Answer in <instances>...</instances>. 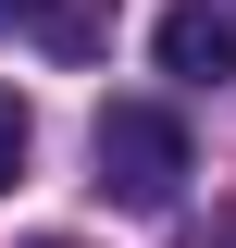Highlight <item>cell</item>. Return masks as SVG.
I'll return each mask as SVG.
<instances>
[{
	"instance_id": "6da1fadb",
	"label": "cell",
	"mask_w": 236,
	"mask_h": 248,
	"mask_svg": "<svg viewBox=\"0 0 236 248\" xmlns=\"http://www.w3.org/2000/svg\"><path fill=\"white\" fill-rule=\"evenodd\" d=\"M87 161H100V199L174 211V186H186V124L162 112V99H112V112L87 124Z\"/></svg>"
},
{
	"instance_id": "5b68a950",
	"label": "cell",
	"mask_w": 236,
	"mask_h": 248,
	"mask_svg": "<svg viewBox=\"0 0 236 248\" xmlns=\"http://www.w3.org/2000/svg\"><path fill=\"white\" fill-rule=\"evenodd\" d=\"M37 248H75V236H37Z\"/></svg>"
},
{
	"instance_id": "8992f818",
	"label": "cell",
	"mask_w": 236,
	"mask_h": 248,
	"mask_svg": "<svg viewBox=\"0 0 236 248\" xmlns=\"http://www.w3.org/2000/svg\"><path fill=\"white\" fill-rule=\"evenodd\" d=\"M224 248H236V211H224Z\"/></svg>"
},
{
	"instance_id": "7a4b0ae2",
	"label": "cell",
	"mask_w": 236,
	"mask_h": 248,
	"mask_svg": "<svg viewBox=\"0 0 236 248\" xmlns=\"http://www.w3.org/2000/svg\"><path fill=\"white\" fill-rule=\"evenodd\" d=\"M162 75H186V87H224L236 75V25L211 0H174V13H162Z\"/></svg>"
},
{
	"instance_id": "3957f363",
	"label": "cell",
	"mask_w": 236,
	"mask_h": 248,
	"mask_svg": "<svg viewBox=\"0 0 236 248\" xmlns=\"http://www.w3.org/2000/svg\"><path fill=\"white\" fill-rule=\"evenodd\" d=\"M112 13H124V0H13V25H25L50 62H100V50H112Z\"/></svg>"
},
{
	"instance_id": "277c9868",
	"label": "cell",
	"mask_w": 236,
	"mask_h": 248,
	"mask_svg": "<svg viewBox=\"0 0 236 248\" xmlns=\"http://www.w3.org/2000/svg\"><path fill=\"white\" fill-rule=\"evenodd\" d=\"M25 149H37V124H25V99L0 87V186H25Z\"/></svg>"
}]
</instances>
